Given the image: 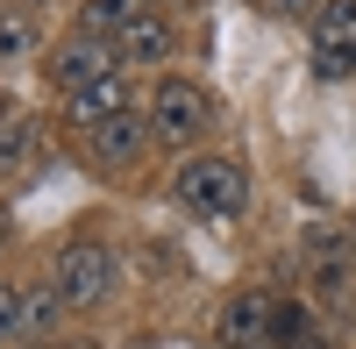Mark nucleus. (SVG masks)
I'll return each instance as SVG.
<instances>
[{
	"instance_id": "9",
	"label": "nucleus",
	"mask_w": 356,
	"mask_h": 349,
	"mask_svg": "<svg viewBox=\"0 0 356 349\" xmlns=\"http://www.w3.org/2000/svg\"><path fill=\"white\" fill-rule=\"evenodd\" d=\"M107 114H129V79H122V72H107L100 86H86V93H72V122H79V129L107 122Z\"/></svg>"
},
{
	"instance_id": "7",
	"label": "nucleus",
	"mask_w": 356,
	"mask_h": 349,
	"mask_svg": "<svg viewBox=\"0 0 356 349\" xmlns=\"http://www.w3.org/2000/svg\"><path fill=\"white\" fill-rule=\"evenodd\" d=\"M114 65H122V57H114L100 36H86V29H79V36H72L65 50H50V79L65 86V93H86V86H100Z\"/></svg>"
},
{
	"instance_id": "13",
	"label": "nucleus",
	"mask_w": 356,
	"mask_h": 349,
	"mask_svg": "<svg viewBox=\"0 0 356 349\" xmlns=\"http://www.w3.org/2000/svg\"><path fill=\"white\" fill-rule=\"evenodd\" d=\"M29 321V300H22V285H0V335H15Z\"/></svg>"
},
{
	"instance_id": "10",
	"label": "nucleus",
	"mask_w": 356,
	"mask_h": 349,
	"mask_svg": "<svg viewBox=\"0 0 356 349\" xmlns=\"http://www.w3.org/2000/svg\"><path fill=\"white\" fill-rule=\"evenodd\" d=\"M143 15H150V0H86L79 29H86V36H122V29L143 22Z\"/></svg>"
},
{
	"instance_id": "2",
	"label": "nucleus",
	"mask_w": 356,
	"mask_h": 349,
	"mask_svg": "<svg viewBox=\"0 0 356 349\" xmlns=\"http://www.w3.org/2000/svg\"><path fill=\"white\" fill-rule=\"evenodd\" d=\"M107 293H114V250L107 243H72L65 257H57V300L100 307Z\"/></svg>"
},
{
	"instance_id": "11",
	"label": "nucleus",
	"mask_w": 356,
	"mask_h": 349,
	"mask_svg": "<svg viewBox=\"0 0 356 349\" xmlns=\"http://www.w3.org/2000/svg\"><path fill=\"white\" fill-rule=\"evenodd\" d=\"M29 50H36V22L22 8H0V65H22Z\"/></svg>"
},
{
	"instance_id": "14",
	"label": "nucleus",
	"mask_w": 356,
	"mask_h": 349,
	"mask_svg": "<svg viewBox=\"0 0 356 349\" xmlns=\"http://www.w3.org/2000/svg\"><path fill=\"white\" fill-rule=\"evenodd\" d=\"M271 15H307V8H321V0H264Z\"/></svg>"
},
{
	"instance_id": "5",
	"label": "nucleus",
	"mask_w": 356,
	"mask_h": 349,
	"mask_svg": "<svg viewBox=\"0 0 356 349\" xmlns=\"http://www.w3.org/2000/svg\"><path fill=\"white\" fill-rule=\"evenodd\" d=\"M79 136H86V157H93V164H114V171H122V164H136L143 150H150V136H157V129L129 107V114H107V122L79 129Z\"/></svg>"
},
{
	"instance_id": "3",
	"label": "nucleus",
	"mask_w": 356,
	"mask_h": 349,
	"mask_svg": "<svg viewBox=\"0 0 356 349\" xmlns=\"http://www.w3.org/2000/svg\"><path fill=\"white\" fill-rule=\"evenodd\" d=\"M207 122H214V100H207L193 79H164L157 93H150V129L164 143H193Z\"/></svg>"
},
{
	"instance_id": "6",
	"label": "nucleus",
	"mask_w": 356,
	"mask_h": 349,
	"mask_svg": "<svg viewBox=\"0 0 356 349\" xmlns=\"http://www.w3.org/2000/svg\"><path fill=\"white\" fill-rule=\"evenodd\" d=\"M221 335H228V349H271L278 342V300L271 293H235L228 300V314H221Z\"/></svg>"
},
{
	"instance_id": "15",
	"label": "nucleus",
	"mask_w": 356,
	"mask_h": 349,
	"mask_svg": "<svg viewBox=\"0 0 356 349\" xmlns=\"http://www.w3.org/2000/svg\"><path fill=\"white\" fill-rule=\"evenodd\" d=\"M8 114H15V107H8V100H0V122H8Z\"/></svg>"
},
{
	"instance_id": "1",
	"label": "nucleus",
	"mask_w": 356,
	"mask_h": 349,
	"mask_svg": "<svg viewBox=\"0 0 356 349\" xmlns=\"http://www.w3.org/2000/svg\"><path fill=\"white\" fill-rule=\"evenodd\" d=\"M171 193H178V207L214 214V221L250 207V179H243V164H228V157H186L178 179H171Z\"/></svg>"
},
{
	"instance_id": "4",
	"label": "nucleus",
	"mask_w": 356,
	"mask_h": 349,
	"mask_svg": "<svg viewBox=\"0 0 356 349\" xmlns=\"http://www.w3.org/2000/svg\"><path fill=\"white\" fill-rule=\"evenodd\" d=\"M314 72L321 79L356 72V0H321L314 8Z\"/></svg>"
},
{
	"instance_id": "12",
	"label": "nucleus",
	"mask_w": 356,
	"mask_h": 349,
	"mask_svg": "<svg viewBox=\"0 0 356 349\" xmlns=\"http://www.w3.org/2000/svg\"><path fill=\"white\" fill-rule=\"evenodd\" d=\"M29 143H36V122L8 114V122H0V171H8V164H22V157H29Z\"/></svg>"
},
{
	"instance_id": "8",
	"label": "nucleus",
	"mask_w": 356,
	"mask_h": 349,
	"mask_svg": "<svg viewBox=\"0 0 356 349\" xmlns=\"http://www.w3.org/2000/svg\"><path fill=\"white\" fill-rule=\"evenodd\" d=\"M114 57H122V65H164V57H171V22L164 15L129 22L122 36H114Z\"/></svg>"
}]
</instances>
